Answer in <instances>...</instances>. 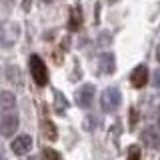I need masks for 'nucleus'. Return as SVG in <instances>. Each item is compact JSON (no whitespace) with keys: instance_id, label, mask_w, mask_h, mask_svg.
<instances>
[{"instance_id":"obj_14","label":"nucleus","mask_w":160,"mask_h":160,"mask_svg":"<svg viewBox=\"0 0 160 160\" xmlns=\"http://www.w3.org/2000/svg\"><path fill=\"white\" fill-rule=\"evenodd\" d=\"M126 160H140V150H138V148H132V150L128 152V158H126Z\"/></svg>"},{"instance_id":"obj_8","label":"nucleus","mask_w":160,"mask_h":160,"mask_svg":"<svg viewBox=\"0 0 160 160\" xmlns=\"http://www.w3.org/2000/svg\"><path fill=\"white\" fill-rule=\"evenodd\" d=\"M98 66H100V72H104V74H112V72H114V68H116V64H114V56H112V54H108V52L100 54V58H98Z\"/></svg>"},{"instance_id":"obj_19","label":"nucleus","mask_w":160,"mask_h":160,"mask_svg":"<svg viewBox=\"0 0 160 160\" xmlns=\"http://www.w3.org/2000/svg\"><path fill=\"white\" fill-rule=\"evenodd\" d=\"M108 2H118V0H108Z\"/></svg>"},{"instance_id":"obj_1","label":"nucleus","mask_w":160,"mask_h":160,"mask_svg":"<svg viewBox=\"0 0 160 160\" xmlns=\"http://www.w3.org/2000/svg\"><path fill=\"white\" fill-rule=\"evenodd\" d=\"M30 74H32V80L38 84V86H46L48 82V70L44 60L38 56V54H32L30 56Z\"/></svg>"},{"instance_id":"obj_15","label":"nucleus","mask_w":160,"mask_h":160,"mask_svg":"<svg viewBox=\"0 0 160 160\" xmlns=\"http://www.w3.org/2000/svg\"><path fill=\"white\" fill-rule=\"evenodd\" d=\"M156 88L160 90V74H158V78H156Z\"/></svg>"},{"instance_id":"obj_6","label":"nucleus","mask_w":160,"mask_h":160,"mask_svg":"<svg viewBox=\"0 0 160 160\" xmlns=\"http://www.w3.org/2000/svg\"><path fill=\"white\" fill-rule=\"evenodd\" d=\"M130 82H132L134 88H142L144 84L148 82V68L144 66V64H140L132 70V74H130Z\"/></svg>"},{"instance_id":"obj_7","label":"nucleus","mask_w":160,"mask_h":160,"mask_svg":"<svg viewBox=\"0 0 160 160\" xmlns=\"http://www.w3.org/2000/svg\"><path fill=\"white\" fill-rule=\"evenodd\" d=\"M142 140H144V144H148L150 148H160V132H158V128H154V126L144 128Z\"/></svg>"},{"instance_id":"obj_5","label":"nucleus","mask_w":160,"mask_h":160,"mask_svg":"<svg viewBox=\"0 0 160 160\" xmlns=\"http://www.w3.org/2000/svg\"><path fill=\"white\" fill-rule=\"evenodd\" d=\"M94 100V86L92 84H84V86L78 88L76 92V104L80 108H88Z\"/></svg>"},{"instance_id":"obj_2","label":"nucleus","mask_w":160,"mask_h":160,"mask_svg":"<svg viewBox=\"0 0 160 160\" xmlns=\"http://www.w3.org/2000/svg\"><path fill=\"white\" fill-rule=\"evenodd\" d=\"M120 102H122V96H120V90L110 86L102 92V96H100V104H102V110L104 112H112V110H116L120 106Z\"/></svg>"},{"instance_id":"obj_11","label":"nucleus","mask_w":160,"mask_h":160,"mask_svg":"<svg viewBox=\"0 0 160 160\" xmlns=\"http://www.w3.org/2000/svg\"><path fill=\"white\" fill-rule=\"evenodd\" d=\"M80 22H82V14H80L78 8L72 10V16H70V22H68V28L70 30H78L80 28Z\"/></svg>"},{"instance_id":"obj_9","label":"nucleus","mask_w":160,"mask_h":160,"mask_svg":"<svg viewBox=\"0 0 160 160\" xmlns=\"http://www.w3.org/2000/svg\"><path fill=\"white\" fill-rule=\"evenodd\" d=\"M0 110H16V98L8 90L0 94Z\"/></svg>"},{"instance_id":"obj_16","label":"nucleus","mask_w":160,"mask_h":160,"mask_svg":"<svg viewBox=\"0 0 160 160\" xmlns=\"http://www.w3.org/2000/svg\"><path fill=\"white\" fill-rule=\"evenodd\" d=\"M156 58L160 60V46H158V50H156Z\"/></svg>"},{"instance_id":"obj_4","label":"nucleus","mask_w":160,"mask_h":160,"mask_svg":"<svg viewBox=\"0 0 160 160\" xmlns=\"http://www.w3.org/2000/svg\"><path fill=\"white\" fill-rule=\"evenodd\" d=\"M10 148H12V152L16 154V156H22V154L30 152V148H32V136H28V134H20V136H16L12 140Z\"/></svg>"},{"instance_id":"obj_12","label":"nucleus","mask_w":160,"mask_h":160,"mask_svg":"<svg viewBox=\"0 0 160 160\" xmlns=\"http://www.w3.org/2000/svg\"><path fill=\"white\" fill-rule=\"evenodd\" d=\"M66 108H68V102H66V98H62V94H60V92H56V110H58L60 114H62Z\"/></svg>"},{"instance_id":"obj_3","label":"nucleus","mask_w":160,"mask_h":160,"mask_svg":"<svg viewBox=\"0 0 160 160\" xmlns=\"http://www.w3.org/2000/svg\"><path fill=\"white\" fill-rule=\"evenodd\" d=\"M0 128H2V136H12L18 128V114L16 110H2L0 116Z\"/></svg>"},{"instance_id":"obj_17","label":"nucleus","mask_w":160,"mask_h":160,"mask_svg":"<svg viewBox=\"0 0 160 160\" xmlns=\"http://www.w3.org/2000/svg\"><path fill=\"white\" fill-rule=\"evenodd\" d=\"M158 128H160V108H158Z\"/></svg>"},{"instance_id":"obj_10","label":"nucleus","mask_w":160,"mask_h":160,"mask_svg":"<svg viewBox=\"0 0 160 160\" xmlns=\"http://www.w3.org/2000/svg\"><path fill=\"white\" fill-rule=\"evenodd\" d=\"M40 126H42V134H44V138H48V140H56L58 134H56V128H54V124L50 122V120L44 118Z\"/></svg>"},{"instance_id":"obj_13","label":"nucleus","mask_w":160,"mask_h":160,"mask_svg":"<svg viewBox=\"0 0 160 160\" xmlns=\"http://www.w3.org/2000/svg\"><path fill=\"white\" fill-rule=\"evenodd\" d=\"M42 154H44V158H46V160H62V156H60L56 150H52V148H44Z\"/></svg>"},{"instance_id":"obj_18","label":"nucleus","mask_w":160,"mask_h":160,"mask_svg":"<svg viewBox=\"0 0 160 160\" xmlns=\"http://www.w3.org/2000/svg\"><path fill=\"white\" fill-rule=\"evenodd\" d=\"M44 2H54V0H44Z\"/></svg>"}]
</instances>
